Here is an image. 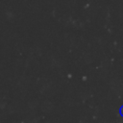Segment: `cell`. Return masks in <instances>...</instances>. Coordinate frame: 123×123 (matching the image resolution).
Masks as SVG:
<instances>
[{
	"label": "cell",
	"mask_w": 123,
	"mask_h": 123,
	"mask_svg": "<svg viewBox=\"0 0 123 123\" xmlns=\"http://www.w3.org/2000/svg\"><path fill=\"white\" fill-rule=\"evenodd\" d=\"M119 113H120V115L123 117V106L120 107V109H119Z\"/></svg>",
	"instance_id": "cell-1"
}]
</instances>
